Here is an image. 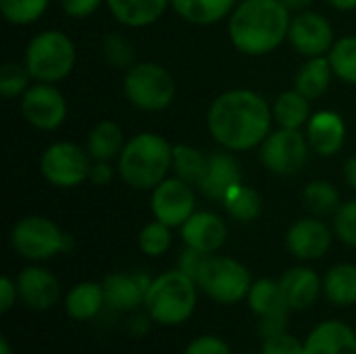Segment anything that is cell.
<instances>
[{"label": "cell", "instance_id": "6da1fadb", "mask_svg": "<svg viewBox=\"0 0 356 354\" xmlns=\"http://www.w3.org/2000/svg\"><path fill=\"white\" fill-rule=\"evenodd\" d=\"M273 111L254 90L236 88L219 94L207 113V127L213 140L229 152L257 148L271 134Z\"/></svg>", "mask_w": 356, "mask_h": 354}, {"label": "cell", "instance_id": "7a4b0ae2", "mask_svg": "<svg viewBox=\"0 0 356 354\" xmlns=\"http://www.w3.org/2000/svg\"><path fill=\"white\" fill-rule=\"evenodd\" d=\"M290 8L282 0H242L227 17L229 40L248 56H263L284 44L290 31Z\"/></svg>", "mask_w": 356, "mask_h": 354}, {"label": "cell", "instance_id": "3957f363", "mask_svg": "<svg viewBox=\"0 0 356 354\" xmlns=\"http://www.w3.org/2000/svg\"><path fill=\"white\" fill-rule=\"evenodd\" d=\"M117 171L134 190H154L173 171V146L159 134L142 131L125 142Z\"/></svg>", "mask_w": 356, "mask_h": 354}, {"label": "cell", "instance_id": "277c9868", "mask_svg": "<svg viewBox=\"0 0 356 354\" xmlns=\"http://www.w3.org/2000/svg\"><path fill=\"white\" fill-rule=\"evenodd\" d=\"M198 294L196 280L175 267L152 277L146 290L144 311L156 325L177 328L192 319L198 307Z\"/></svg>", "mask_w": 356, "mask_h": 354}, {"label": "cell", "instance_id": "5b68a950", "mask_svg": "<svg viewBox=\"0 0 356 354\" xmlns=\"http://www.w3.org/2000/svg\"><path fill=\"white\" fill-rule=\"evenodd\" d=\"M196 284L209 300L232 307L246 300L254 277L242 261L215 252L204 257L196 275Z\"/></svg>", "mask_w": 356, "mask_h": 354}, {"label": "cell", "instance_id": "8992f818", "mask_svg": "<svg viewBox=\"0 0 356 354\" xmlns=\"http://www.w3.org/2000/svg\"><path fill=\"white\" fill-rule=\"evenodd\" d=\"M75 44L60 29H44L35 33L25 48V67L35 81H63L75 67Z\"/></svg>", "mask_w": 356, "mask_h": 354}, {"label": "cell", "instance_id": "52a82bcc", "mask_svg": "<svg viewBox=\"0 0 356 354\" xmlns=\"http://www.w3.org/2000/svg\"><path fill=\"white\" fill-rule=\"evenodd\" d=\"M13 250L31 263L50 261L71 250V236L65 234L52 219L42 215H27L10 230Z\"/></svg>", "mask_w": 356, "mask_h": 354}, {"label": "cell", "instance_id": "ba28073f", "mask_svg": "<svg viewBox=\"0 0 356 354\" xmlns=\"http://www.w3.org/2000/svg\"><path fill=\"white\" fill-rule=\"evenodd\" d=\"M123 94L131 106L146 113H159L171 106L175 98V79L169 69L159 63H136L125 71Z\"/></svg>", "mask_w": 356, "mask_h": 354}, {"label": "cell", "instance_id": "9c48e42d", "mask_svg": "<svg viewBox=\"0 0 356 354\" xmlns=\"http://www.w3.org/2000/svg\"><path fill=\"white\" fill-rule=\"evenodd\" d=\"M92 156L75 142H54L40 156V173L54 188H77L90 179Z\"/></svg>", "mask_w": 356, "mask_h": 354}, {"label": "cell", "instance_id": "30bf717a", "mask_svg": "<svg viewBox=\"0 0 356 354\" xmlns=\"http://www.w3.org/2000/svg\"><path fill=\"white\" fill-rule=\"evenodd\" d=\"M246 305H248L250 313L259 319L261 338L288 332L292 309L284 296L280 280H271V277L254 280V284L246 296Z\"/></svg>", "mask_w": 356, "mask_h": 354}, {"label": "cell", "instance_id": "8fae6325", "mask_svg": "<svg viewBox=\"0 0 356 354\" xmlns=\"http://www.w3.org/2000/svg\"><path fill=\"white\" fill-rule=\"evenodd\" d=\"M311 144L300 129L280 127L261 144V161L275 175H296L309 161Z\"/></svg>", "mask_w": 356, "mask_h": 354}, {"label": "cell", "instance_id": "7c38bea8", "mask_svg": "<svg viewBox=\"0 0 356 354\" xmlns=\"http://www.w3.org/2000/svg\"><path fill=\"white\" fill-rule=\"evenodd\" d=\"M152 217L169 227H181L196 211V194L192 184L181 177H165L150 194Z\"/></svg>", "mask_w": 356, "mask_h": 354}, {"label": "cell", "instance_id": "4fadbf2b", "mask_svg": "<svg viewBox=\"0 0 356 354\" xmlns=\"http://www.w3.org/2000/svg\"><path fill=\"white\" fill-rule=\"evenodd\" d=\"M67 98L54 83L35 81L21 96V113L40 131H54L67 119Z\"/></svg>", "mask_w": 356, "mask_h": 354}, {"label": "cell", "instance_id": "5bb4252c", "mask_svg": "<svg viewBox=\"0 0 356 354\" xmlns=\"http://www.w3.org/2000/svg\"><path fill=\"white\" fill-rule=\"evenodd\" d=\"M334 35L332 23L315 10H300L290 21L288 40L292 48L307 58L327 56L336 44Z\"/></svg>", "mask_w": 356, "mask_h": 354}, {"label": "cell", "instance_id": "9a60e30c", "mask_svg": "<svg viewBox=\"0 0 356 354\" xmlns=\"http://www.w3.org/2000/svg\"><path fill=\"white\" fill-rule=\"evenodd\" d=\"M334 230L321 217H302L288 227L286 246L298 261L311 263L323 259L334 244Z\"/></svg>", "mask_w": 356, "mask_h": 354}, {"label": "cell", "instance_id": "2e32d148", "mask_svg": "<svg viewBox=\"0 0 356 354\" xmlns=\"http://www.w3.org/2000/svg\"><path fill=\"white\" fill-rule=\"evenodd\" d=\"M15 282L19 290V300L35 313L50 311L60 300L63 290H60L58 277L42 265L33 263V265L23 267L19 275L15 277Z\"/></svg>", "mask_w": 356, "mask_h": 354}, {"label": "cell", "instance_id": "e0dca14e", "mask_svg": "<svg viewBox=\"0 0 356 354\" xmlns=\"http://www.w3.org/2000/svg\"><path fill=\"white\" fill-rule=\"evenodd\" d=\"M152 277L144 271H115L104 275L102 288L106 307L119 313H134L144 307L146 290Z\"/></svg>", "mask_w": 356, "mask_h": 354}, {"label": "cell", "instance_id": "ac0fdd59", "mask_svg": "<svg viewBox=\"0 0 356 354\" xmlns=\"http://www.w3.org/2000/svg\"><path fill=\"white\" fill-rule=\"evenodd\" d=\"M184 246L202 255H215L227 242V223L211 211H194V215L179 227Z\"/></svg>", "mask_w": 356, "mask_h": 354}, {"label": "cell", "instance_id": "d6986e66", "mask_svg": "<svg viewBox=\"0 0 356 354\" xmlns=\"http://www.w3.org/2000/svg\"><path fill=\"white\" fill-rule=\"evenodd\" d=\"M302 354H356V330L342 319L319 321L307 334Z\"/></svg>", "mask_w": 356, "mask_h": 354}, {"label": "cell", "instance_id": "ffe728a7", "mask_svg": "<svg viewBox=\"0 0 356 354\" xmlns=\"http://www.w3.org/2000/svg\"><path fill=\"white\" fill-rule=\"evenodd\" d=\"M284 296L292 313L311 309L323 296V277L307 265H296L280 277Z\"/></svg>", "mask_w": 356, "mask_h": 354}, {"label": "cell", "instance_id": "44dd1931", "mask_svg": "<svg viewBox=\"0 0 356 354\" xmlns=\"http://www.w3.org/2000/svg\"><path fill=\"white\" fill-rule=\"evenodd\" d=\"M307 140L319 156H334L346 142V123L336 111H317L307 123Z\"/></svg>", "mask_w": 356, "mask_h": 354}, {"label": "cell", "instance_id": "7402d4cb", "mask_svg": "<svg viewBox=\"0 0 356 354\" xmlns=\"http://www.w3.org/2000/svg\"><path fill=\"white\" fill-rule=\"evenodd\" d=\"M240 184H242V171L238 161L229 154V150L209 154L207 173L198 184L202 196L223 202V198Z\"/></svg>", "mask_w": 356, "mask_h": 354}, {"label": "cell", "instance_id": "603a6c76", "mask_svg": "<svg viewBox=\"0 0 356 354\" xmlns=\"http://www.w3.org/2000/svg\"><path fill=\"white\" fill-rule=\"evenodd\" d=\"M65 313L79 323L94 321L106 309L102 282H79L65 294Z\"/></svg>", "mask_w": 356, "mask_h": 354}, {"label": "cell", "instance_id": "cb8c5ba5", "mask_svg": "<svg viewBox=\"0 0 356 354\" xmlns=\"http://www.w3.org/2000/svg\"><path fill=\"white\" fill-rule=\"evenodd\" d=\"M106 6L121 25L140 29L156 23L171 0H106Z\"/></svg>", "mask_w": 356, "mask_h": 354}, {"label": "cell", "instance_id": "d4e9b609", "mask_svg": "<svg viewBox=\"0 0 356 354\" xmlns=\"http://www.w3.org/2000/svg\"><path fill=\"white\" fill-rule=\"evenodd\" d=\"M238 0H171V8L192 25H213L232 15Z\"/></svg>", "mask_w": 356, "mask_h": 354}, {"label": "cell", "instance_id": "484cf974", "mask_svg": "<svg viewBox=\"0 0 356 354\" xmlns=\"http://www.w3.org/2000/svg\"><path fill=\"white\" fill-rule=\"evenodd\" d=\"M323 296L336 307L356 305V265L338 263L323 275Z\"/></svg>", "mask_w": 356, "mask_h": 354}, {"label": "cell", "instance_id": "4316f807", "mask_svg": "<svg viewBox=\"0 0 356 354\" xmlns=\"http://www.w3.org/2000/svg\"><path fill=\"white\" fill-rule=\"evenodd\" d=\"M123 146H125L123 131L111 119L98 121L90 129L88 140H86V150L90 152L92 161H106V163H111L113 159H119Z\"/></svg>", "mask_w": 356, "mask_h": 354}, {"label": "cell", "instance_id": "83f0119b", "mask_svg": "<svg viewBox=\"0 0 356 354\" xmlns=\"http://www.w3.org/2000/svg\"><path fill=\"white\" fill-rule=\"evenodd\" d=\"M332 77H334V69H332L330 58L327 56H313V58H307L305 65L298 69L296 79H294V88L300 94H305L309 100H315L327 92Z\"/></svg>", "mask_w": 356, "mask_h": 354}, {"label": "cell", "instance_id": "f1b7e54d", "mask_svg": "<svg viewBox=\"0 0 356 354\" xmlns=\"http://www.w3.org/2000/svg\"><path fill=\"white\" fill-rule=\"evenodd\" d=\"M271 111H273V121L286 129H302V125H307L313 115L311 100L305 94H300L296 88L282 92L275 98Z\"/></svg>", "mask_w": 356, "mask_h": 354}, {"label": "cell", "instance_id": "f546056e", "mask_svg": "<svg viewBox=\"0 0 356 354\" xmlns=\"http://www.w3.org/2000/svg\"><path fill=\"white\" fill-rule=\"evenodd\" d=\"M223 207L232 219H236L240 223H250L261 217L263 198L254 188L240 184L223 198Z\"/></svg>", "mask_w": 356, "mask_h": 354}, {"label": "cell", "instance_id": "4dcf8cb0", "mask_svg": "<svg viewBox=\"0 0 356 354\" xmlns=\"http://www.w3.org/2000/svg\"><path fill=\"white\" fill-rule=\"evenodd\" d=\"M207 167H209V156L202 154L198 148L188 144L173 146V171L177 177L186 179L192 186H198L207 173Z\"/></svg>", "mask_w": 356, "mask_h": 354}, {"label": "cell", "instance_id": "1f68e13d", "mask_svg": "<svg viewBox=\"0 0 356 354\" xmlns=\"http://www.w3.org/2000/svg\"><path fill=\"white\" fill-rule=\"evenodd\" d=\"M302 200H305V207L315 217L336 215V211L342 204L340 202V192L325 179H315V182L307 184V188L302 190Z\"/></svg>", "mask_w": 356, "mask_h": 354}, {"label": "cell", "instance_id": "d6a6232c", "mask_svg": "<svg viewBox=\"0 0 356 354\" xmlns=\"http://www.w3.org/2000/svg\"><path fill=\"white\" fill-rule=\"evenodd\" d=\"M334 75L346 83L356 86V35L338 38L327 54Z\"/></svg>", "mask_w": 356, "mask_h": 354}, {"label": "cell", "instance_id": "836d02e7", "mask_svg": "<svg viewBox=\"0 0 356 354\" xmlns=\"http://www.w3.org/2000/svg\"><path fill=\"white\" fill-rule=\"evenodd\" d=\"M100 50H102L104 61L115 69L127 71L129 67L136 65V46L129 38H125L119 31L106 33L100 42Z\"/></svg>", "mask_w": 356, "mask_h": 354}, {"label": "cell", "instance_id": "e575fe53", "mask_svg": "<svg viewBox=\"0 0 356 354\" xmlns=\"http://www.w3.org/2000/svg\"><path fill=\"white\" fill-rule=\"evenodd\" d=\"M173 227L165 225L163 221L154 219V221H148L140 234H138V246L142 250V255L146 257H163L169 248H171V242H173V234H171Z\"/></svg>", "mask_w": 356, "mask_h": 354}, {"label": "cell", "instance_id": "d590c367", "mask_svg": "<svg viewBox=\"0 0 356 354\" xmlns=\"http://www.w3.org/2000/svg\"><path fill=\"white\" fill-rule=\"evenodd\" d=\"M50 0H0L2 17L13 25H31L48 8Z\"/></svg>", "mask_w": 356, "mask_h": 354}, {"label": "cell", "instance_id": "8d00e7d4", "mask_svg": "<svg viewBox=\"0 0 356 354\" xmlns=\"http://www.w3.org/2000/svg\"><path fill=\"white\" fill-rule=\"evenodd\" d=\"M31 73L27 71L25 63H4L2 69H0V94L4 98H17V96H23L27 92V88L31 86Z\"/></svg>", "mask_w": 356, "mask_h": 354}, {"label": "cell", "instance_id": "74e56055", "mask_svg": "<svg viewBox=\"0 0 356 354\" xmlns=\"http://www.w3.org/2000/svg\"><path fill=\"white\" fill-rule=\"evenodd\" d=\"M334 234L342 244L356 248V200L340 204L334 215Z\"/></svg>", "mask_w": 356, "mask_h": 354}, {"label": "cell", "instance_id": "f35d334b", "mask_svg": "<svg viewBox=\"0 0 356 354\" xmlns=\"http://www.w3.org/2000/svg\"><path fill=\"white\" fill-rule=\"evenodd\" d=\"M305 340L290 332H282L275 336L261 338V354H302Z\"/></svg>", "mask_w": 356, "mask_h": 354}, {"label": "cell", "instance_id": "ab89813d", "mask_svg": "<svg viewBox=\"0 0 356 354\" xmlns=\"http://www.w3.org/2000/svg\"><path fill=\"white\" fill-rule=\"evenodd\" d=\"M184 354H234L229 344L217 334H200L188 342Z\"/></svg>", "mask_w": 356, "mask_h": 354}, {"label": "cell", "instance_id": "60d3db41", "mask_svg": "<svg viewBox=\"0 0 356 354\" xmlns=\"http://www.w3.org/2000/svg\"><path fill=\"white\" fill-rule=\"evenodd\" d=\"M102 2L106 0H60V6L73 19H86L92 13H96Z\"/></svg>", "mask_w": 356, "mask_h": 354}, {"label": "cell", "instance_id": "b9f144b4", "mask_svg": "<svg viewBox=\"0 0 356 354\" xmlns=\"http://www.w3.org/2000/svg\"><path fill=\"white\" fill-rule=\"evenodd\" d=\"M204 257H207V255H202V252H198V250L186 246V248L179 252V257H177V269H181L184 273H188L190 277L196 280V275H198V271H200V265H202Z\"/></svg>", "mask_w": 356, "mask_h": 354}, {"label": "cell", "instance_id": "7bdbcfd3", "mask_svg": "<svg viewBox=\"0 0 356 354\" xmlns=\"http://www.w3.org/2000/svg\"><path fill=\"white\" fill-rule=\"evenodd\" d=\"M19 300V290H17V282L8 275H4L0 280V313L6 315Z\"/></svg>", "mask_w": 356, "mask_h": 354}, {"label": "cell", "instance_id": "ee69618b", "mask_svg": "<svg viewBox=\"0 0 356 354\" xmlns=\"http://www.w3.org/2000/svg\"><path fill=\"white\" fill-rule=\"evenodd\" d=\"M113 175H115V171H113V167L106 161H94L92 163V169H90V182L92 184L106 186V184H111Z\"/></svg>", "mask_w": 356, "mask_h": 354}, {"label": "cell", "instance_id": "f6af8a7d", "mask_svg": "<svg viewBox=\"0 0 356 354\" xmlns=\"http://www.w3.org/2000/svg\"><path fill=\"white\" fill-rule=\"evenodd\" d=\"M152 323H154V321H152L150 315L144 311V313L134 315V317L129 319L127 328H129V334H131V336H146V334L150 332V325H152Z\"/></svg>", "mask_w": 356, "mask_h": 354}, {"label": "cell", "instance_id": "bcb514c9", "mask_svg": "<svg viewBox=\"0 0 356 354\" xmlns=\"http://www.w3.org/2000/svg\"><path fill=\"white\" fill-rule=\"evenodd\" d=\"M344 177H346V182L356 190V154L346 161V165H344Z\"/></svg>", "mask_w": 356, "mask_h": 354}, {"label": "cell", "instance_id": "7dc6e473", "mask_svg": "<svg viewBox=\"0 0 356 354\" xmlns=\"http://www.w3.org/2000/svg\"><path fill=\"white\" fill-rule=\"evenodd\" d=\"M290 10H294V13H300V10H309L311 8V4L315 2V0H282Z\"/></svg>", "mask_w": 356, "mask_h": 354}, {"label": "cell", "instance_id": "c3c4849f", "mask_svg": "<svg viewBox=\"0 0 356 354\" xmlns=\"http://www.w3.org/2000/svg\"><path fill=\"white\" fill-rule=\"evenodd\" d=\"M334 8L338 10H355L356 0H327Z\"/></svg>", "mask_w": 356, "mask_h": 354}, {"label": "cell", "instance_id": "681fc988", "mask_svg": "<svg viewBox=\"0 0 356 354\" xmlns=\"http://www.w3.org/2000/svg\"><path fill=\"white\" fill-rule=\"evenodd\" d=\"M0 354H13V346H10V342H8L6 336L0 338Z\"/></svg>", "mask_w": 356, "mask_h": 354}, {"label": "cell", "instance_id": "f907efd6", "mask_svg": "<svg viewBox=\"0 0 356 354\" xmlns=\"http://www.w3.org/2000/svg\"><path fill=\"white\" fill-rule=\"evenodd\" d=\"M242 354H261V353H242Z\"/></svg>", "mask_w": 356, "mask_h": 354}]
</instances>
